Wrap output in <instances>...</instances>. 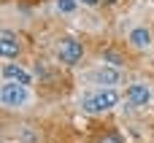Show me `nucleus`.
<instances>
[{
  "label": "nucleus",
  "instance_id": "nucleus-4",
  "mask_svg": "<svg viewBox=\"0 0 154 143\" xmlns=\"http://www.w3.org/2000/svg\"><path fill=\"white\" fill-rule=\"evenodd\" d=\"M125 97H127V103L133 108H146L152 103V89L146 84H130L127 92H125Z\"/></svg>",
  "mask_w": 154,
  "mask_h": 143
},
{
  "label": "nucleus",
  "instance_id": "nucleus-1",
  "mask_svg": "<svg viewBox=\"0 0 154 143\" xmlns=\"http://www.w3.org/2000/svg\"><path fill=\"white\" fill-rule=\"evenodd\" d=\"M116 103H119L116 89H97V92H92V95H87L81 100V105H84L87 114H103V111L114 108Z\"/></svg>",
  "mask_w": 154,
  "mask_h": 143
},
{
  "label": "nucleus",
  "instance_id": "nucleus-5",
  "mask_svg": "<svg viewBox=\"0 0 154 143\" xmlns=\"http://www.w3.org/2000/svg\"><path fill=\"white\" fill-rule=\"evenodd\" d=\"M3 78H5V84H19V87H30L32 84V76L24 68L14 65V62H5L3 65Z\"/></svg>",
  "mask_w": 154,
  "mask_h": 143
},
{
  "label": "nucleus",
  "instance_id": "nucleus-10",
  "mask_svg": "<svg viewBox=\"0 0 154 143\" xmlns=\"http://www.w3.org/2000/svg\"><path fill=\"white\" fill-rule=\"evenodd\" d=\"M103 59H108L111 68H119V65H122V57H119L116 51H103Z\"/></svg>",
  "mask_w": 154,
  "mask_h": 143
},
{
  "label": "nucleus",
  "instance_id": "nucleus-3",
  "mask_svg": "<svg viewBox=\"0 0 154 143\" xmlns=\"http://www.w3.org/2000/svg\"><path fill=\"white\" fill-rule=\"evenodd\" d=\"M81 57H84V46L79 41H73V38H62L60 41V46H57V59L60 62L76 65V62H81Z\"/></svg>",
  "mask_w": 154,
  "mask_h": 143
},
{
  "label": "nucleus",
  "instance_id": "nucleus-6",
  "mask_svg": "<svg viewBox=\"0 0 154 143\" xmlns=\"http://www.w3.org/2000/svg\"><path fill=\"white\" fill-rule=\"evenodd\" d=\"M0 51H3L5 59H14L19 54V38H16V32H11V30L0 32Z\"/></svg>",
  "mask_w": 154,
  "mask_h": 143
},
{
  "label": "nucleus",
  "instance_id": "nucleus-11",
  "mask_svg": "<svg viewBox=\"0 0 154 143\" xmlns=\"http://www.w3.org/2000/svg\"><path fill=\"white\" fill-rule=\"evenodd\" d=\"M97 143H125V141H122L116 132H108V135H103V138H100Z\"/></svg>",
  "mask_w": 154,
  "mask_h": 143
},
{
  "label": "nucleus",
  "instance_id": "nucleus-2",
  "mask_svg": "<svg viewBox=\"0 0 154 143\" xmlns=\"http://www.w3.org/2000/svg\"><path fill=\"white\" fill-rule=\"evenodd\" d=\"M0 100H3L5 108H24L30 103V89L27 87H19V84H3Z\"/></svg>",
  "mask_w": 154,
  "mask_h": 143
},
{
  "label": "nucleus",
  "instance_id": "nucleus-8",
  "mask_svg": "<svg viewBox=\"0 0 154 143\" xmlns=\"http://www.w3.org/2000/svg\"><path fill=\"white\" fill-rule=\"evenodd\" d=\"M95 78H97L100 84H106V89H114V84H119V81H122V73H119V68L106 65V68H100V70L95 73Z\"/></svg>",
  "mask_w": 154,
  "mask_h": 143
},
{
  "label": "nucleus",
  "instance_id": "nucleus-12",
  "mask_svg": "<svg viewBox=\"0 0 154 143\" xmlns=\"http://www.w3.org/2000/svg\"><path fill=\"white\" fill-rule=\"evenodd\" d=\"M79 3H84V5H97V0H79Z\"/></svg>",
  "mask_w": 154,
  "mask_h": 143
},
{
  "label": "nucleus",
  "instance_id": "nucleus-7",
  "mask_svg": "<svg viewBox=\"0 0 154 143\" xmlns=\"http://www.w3.org/2000/svg\"><path fill=\"white\" fill-rule=\"evenodd\" d=\"M127 41H130V46L133 49H149L152 46V32L146 30V27H133L130 30V35H127Z\"/></svg>",
  "mask_w": 154,
  "mask_h": 143
},
{
  "label": "nucleus",
  "instance_id": "nucleus-9",
  "mask_svg": "<svg viewBox=\"0 0 154 143\" xmlns=\"http://www.w3.org/2000/svg\"><path fill=\"white\" fill-rule=\"evenodd\" d=\"M79 5V0H57V11L60 14H73Z\"/></svg>",
  "mask_w": 154,
  "mask_h": 143
}]
</instances>
